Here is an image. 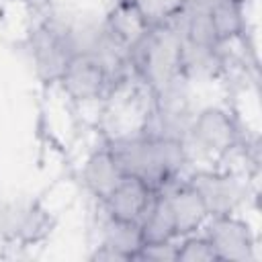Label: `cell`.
I'll return each mask as SVG.
<instances>
[{
  "instance_id": "4fadbf2b",
  "label": "cell",
  "mask_w": 262,
  "mask_h": 262,
  "mask_svg": "<svg viewBox=\"0 0 262 262\" xmlns=\"http://www.w3.org/2000/svg\"><path fill=\"white\" fill-rule=\"evenodd\" d=\"M211 12L217 37L223 45L239 43L248 37V16L246 4L239 0H205Z\"/></svg>"
},
{
  "instance_id": "9c48e42d",
  "label": "cell",
  "mask_w": 262,
  "mask_h": 262,
  "mask_svg": "<svg viewBox=\"0 0 262 262\" xmlns=\"http://www.w3.org/2000/svg\"><path fill=\"white\" fill-rule=\"evenodd\" d=\"M125 178L119 162L115 160L111 147L104 139H100L84 158L80 168V182L86 190V194L96 203H104L106 196L119 186V182Z\"/></svg>"
},
{
  "instance_id": "52a82bcc",
  "label": "cell",
  "mask_w": 262,
  "mask_h": 262,
  "mask_svg": "<svg viewBox=\"0 0 262 262\" xmlns=\"http://www.w3.org/2000/svg\"><path fill=\"white\" fill-rule=\"evenodd\" d=\"M57 88L66 94V98L78 106L102 102L106 98H115V90L104 68L86 55L70 57Z\"/></svg>"
},
{
  "instance_id": "7a4b0ae2",
  "label": "cell",
  "mask_w": 262,
  "mask_h": 262,
  "mask_svg": "<svg viewBox=\"0 0 262 262\" xmlns=\"http://www.w3.org/2000/svg\"><path fill=\"white\" fill-rule=\"evenodd\" d=\"M129 66L139 96L182 76V39L166 20L149 27L131 47Z\"/></svg>"
},
{
  "instance_id": "277c9868",
  "label": "cell",
  "mask_w": 262,
  "mask_h": 262,
  "mask_svg": "<svg viewBox=\"0 0 262 262\" xmlns=\"http://www.w3.org/2000/svg\"><path fill=\"white\" fill-rule=\"evenodd\" d=\"M184 180L201 196L209 217L242 213L254 199V186L248 172L225 166H192Z\"/></svg>"
},
{
  "instance_id": "5b68a950",
  "label": "cell",
  "mask_w": 262,
  "mask_h": 262,
  "mask_svg": "<svg viewBox=\"0 0 262 262\" xmlns=\"http://www.w3.org/2000/svg\"><path fill=\"white\" fill-rule=\"evenodd\" d=\"M20 47L27 63L31 66L35 80L45 88L57 86L70 61L68 47L59 37V33L53 27H49L45 20L37 18L33 27L27 31L25 39L20 41Z\"/></svg>"
},
{
  "instance_id": "ac0fdd59",
  "label": "cell",
  "mask_w": 262,
  "mask_h": 262,
  "mask_svg": "<svg viewBox=\"0 0 262 262\" xmlns=\"http://www.w3.org/2000/svg\"><path fill=\"white\" fill-rule=\"evenodd\" d=\"M239 2H244V4L248 6V4H250V2H254V0H239Z\"/></svg>"
},
{
  "instance_id": "2e32d148",
  "label": "cell",
  "mask_w": 262,
  "mask_h": 262,
  "mask_svg": "<svg viewBox=\"0 0 262 262\" xmlns=\"http://www.w3.org/2000/svg\"><path fill=\"white\" fill-rule=\"evenodd\" d=\"M137 262H176V239L172 242H145L137 256Z\"/></svg>"
},
{
  "instance_id": "5bb4252c",
  "label": "cell",
  "mask_w": 262,
  "mask_h": 262,
  "mask_svg": "<svg viewBox=\"0 0 262 262\" xmlns=\"http://www.w3.org/2000/svg\"><path fill=\"white\" fill-rule=\"evenodd\" d=\"M139 229H141V235H143V244L145 242H172V239H178L174 217H172L170 205H168V201H166L162 190H158L154 194L147 211L143 213V217L139 221Z\"/></svg>"
},
{
  "instance_id": "8fae6325",
  "label": "cell",
  "mask_w": 262,
  "mask_h": 262,
  "mask_svg": "<svg viewBox=\"0 0 262 262\" xmlns=\"http://www.w3.org/2000/svg\"><path fill=\"white\" fill-rule=\"evenodd\" d=\"M162 192L170 205L178 237L196 233L203 229V225L209 219V213H207L201 196L196 194V190L184 178L170 182L168 186L162 188Z\"/></svg>"
},
{
  "instance_id": "9a60e30c",
  "label": "cell",
  "mask_w": 262,
  "mask_h": 262,
  "mask_svg": "<svg viewBox=\"0 0 262 262\" xmlns=\"http://www.w3.org/2000/svg\"><path fill=\"white\" fill-rule=\"evenodd\" d=\"M176 262H217L215 252L203 231L176 239Z\"/></svg>"
},
{
  "instance_id": "6da1fadb",
  "label": "cell",
  "mask_w": 262,
  "mask_h": 262,
  "mask_svg": "<svg viewBox=\"0 0 262 262\" xmlns=\"http://www.w3.org/2000/svg\"><path fill=\"white\" fill-rule=\"evenodd\" d=\"M125 176L143 180L154 190H162L180 180L194 166L184 141L151 137L139 127L104 137Z\"/></svg>"
},
{
  "instance_id": "8992f818",
  "label": "cell",
  "mask_w": 262,
  "mask_h": 262,
  "mask_svg": "<svg viewBox=\"0 0 262 262\" xmlns=\"http://www.w3.org/2000/svg\"><path fill=\"white\" fill-rule=\"evenodd\" d=\"M201 231L209 239L217 262L258 260V239L254 227L239 213L209 217Z\"/></svg>"
},
{
  "instance_id": "7c38bea8",
  "label": "cell",
  "mask_w": 262,
  "mask_h": 262,
  "mask_svg": "<svg viewBox=\"0 0 262 262\" xmlns=\"http://www.w3.org/2000/svg\"><path fill=\"white\" fill-rule=\"evenodd\" d=\"M156 192L158 190L147 186L143 180L133 178V176H125L119 182V186L106 196V201L96 205V207L102 213L111 215V217L131 221V223H139Z\"/></svg>"
},
{
  "instance_id": "ba28073f",
  "label": "cell",
  "mask_w": 262,
  "mask_h": 262,
  "mask_svg": "<svg viewBox=\"0 0 262 262\" xmlns=\"http://www.w3.org/2000/svg\"><path fill=\"white\" fill-rule=\"evenodd\" d=\"M141 246H143V235H141L139 223L111 217L98 209L96 244L92 246L88 260H94V262H135V256H137Z\"/></svg>"
},
{
  "instance_id": "3957f363",
  "label": "cell",
  "mask_w": 262,
  "mask_h": 262,
  "mask_svg": "<svg viewBox=\"0 0 262 262\" xmlns=\"http://www.w3.org/2000/svg\"><path fill=\"white\" fill-rule=\"evenodd\" d=\"M246 133L244 121L223 104L196 106L188 125L184 145L194 164L217 166L237 154Z\"/></svg>"
},
{
  "instance_id": "d6986e66",
  "label": "cell",
  "mask_w": 262,
  "mask_h": 262,
  "mask_svg": "<svg viewBox=\"0 0 262 262\" xmlns=\"http://www.w3.org/2000/svg\"><path fill=\"white\" fill-rule=\"evenodd\" d=\"M0 196H2V192H0Z\"/></svg>"
},
{
  "instance_id": "30bf717a",
  "label": "cell",
  "mask_w": 262,
  "mask_h": 262,
  "mask_svg": "<svg viewBox=\"0 0 262 262\" xmlns=\"http://www.w3.org/2000/svg\"><path fill=\"white\" fill-rule=\"evenodd\" d=\"M229 74V47L182 41V76L194 86L217 82Z\"/></svg>"
},
{
  "instance_id": "e0dca14e",
  "label": "cell",
  "mask_w": 262,
  "mask_h": 262,
  "mask_svg": "<svg viewBox=\"0 0 262 262\" xmlns=\"http://www.w3.org/2000/svg\"><path fill=\"white\" fill-rule=\"evenodd\" d=\"M10 4H20V6H27V8H33V12H37L39 8H43L49 0H6Z\"/></svg>"
}]
</instances>
